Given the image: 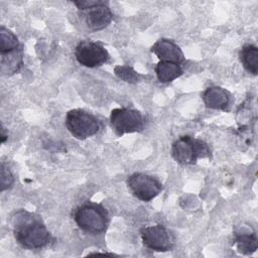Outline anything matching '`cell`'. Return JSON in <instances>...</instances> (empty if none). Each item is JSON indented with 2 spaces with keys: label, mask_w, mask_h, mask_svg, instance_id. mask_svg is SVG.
Returning <instances> with one entry per match:
<instances>
[{
  "label": "cell",
  "mask_w": 258,
  "mask_h": 258,
  "mask_svg": "<svg viewBox=\"0 0 258 258\" xmlns=\"http://www.w3.org/2000/svg\"><path fill=\"white\" fill-rule=\"evenodd\" d=\"M11 225L16 242L24 249H41L52 241V236L41 217L34 213L26 210L16 211L11 218Z\"/></svg>",
  "instance_id": "obj_1"
},
{
  "label": "cell",
  "mask_w": 258,
  "mask_h": 258,
  "mask_svg": "<svg viewBox=\"0 0 258 258\" xmlns=\"http://www.w3.org/2000/svg\"><path fill=\"white\" fill-rule=\"evenodd\" d=\"M73 216L77 226L92 235L106 232L110 222L108 211L101 204L92 202H87L76 208Z\"/></svg>",
  "instance_id": "obj_2"
},
{
  "label": "cell",
  "mask_w": 258,
  "mask_h": 258,
  "mask_svg": "<svg viewBox=\"0 0 258 258\" xmlns=\"http://www.w3.org/2000/svg\"><path fill=\"white\" fill-rule=\"evenodd\" d=\"M172 158L181 165L196 164L199 158H211V149L202 139L183 135L177 138L171 145Z\"/></svg>",
  "instance_id": "obj_3"
},
{
  "label": "cell",
  "mask_w": 258,
  "mask_h": 258,
  "mask_svg": "<svg viewBox=\"0 0 258 258\" xmlns=\"http://www.w3.org/2000/svg\"><path fill=\"white\" fill-rule=\"evenodd\" d=\"M66 127L77 139L84 140L97 134L101 129L100 120L83 109L70 110L66 115Z\"/></svg>",
  "instance_id": "obj_4"
},
{
  "label": "cell",
  "mask_w": 258,
  "mask_h": 258,
  "mask_svg": "<svg viewBox=\"0 0 258 258\" xmlns=\"http://www.w3.org/2000/svg\"><path fill=\"white\" fill-rule=\"evenodd\" d=\"M74 4L81 12L84 13L85 23L92 31H100L105 29L114 18L108 3L105 1H74Z\"/></svg>",
  "instance_id": "obj_5"
},
{
  "label": "cell",
  "mask_w": 258,
  "mask_h": 258,
  "mask_svg": "<svg viewBox=\"0 0 258 258\" xmlns=\"http://www.w3.org/2000/svg\"><path fill=\"white\" fill-rule=\"evenodd\" d=\"M110 124L118 136L126 133L140 132L144 129L145 120L142 113L132 108H116L111 111Z\"/></svg>",
  "instance_id": "obj_6"
},
{
  "label": "cell",
  "mask_w": 258,
  "mask_h": 258,
  "mask_svg": "<svg viewBox=\"0 0 258 258\" xmlns=\"http://www.w3.org/2000/svg\"><path fill=\"white\" fill-rule=\"evenodd\" d=\"M127 186L131 194L142 202L152 201L163 189V185L159 179L142 172H135L129 175Z\"/></svg>",
  "instance_id": "obj_7"
},
{
  "label": "cell",
  "mask_w": 258,
  "mask_h": 258,
  "mask_svg": "<svg viewBox=\"0 0 258 258\" xmlns=\"http://www.w3.org/2000/svg\"><path fill=\"white\" fill-rule=\"evenodd\" d=\"M77 61L86 68H97L107 62L110 58L108 50L103 43L92 40H82L75 49Z\"/></svg>",
  "instance_id": "obj_8"
},
{
  "label": "cell",
  "mask_w": 258,
  "mask_h": 258,
  "mask_svg": "<svg viewBox=\"0 0 258 258\" xmlns=\"http://www.w3.org/2000/svg\"><path fill=\"white\" fill-rule=\"evenodd\" d=\"M140 237L143 245L152 251L167 252L174 246V238L162 225L143 227L140 230Z\"/></svg>",
  "instance_id": "obj_9"
},
{
  "label": "cell",
  "mask_w": 258,
  "mask_h": 258,
  "mask_svg": "<svg viewBox=\"0 0 258 258\" xmlns=\"http://www.w3.org/2000/svg\"><path fill=\"white\" fill-rule=\"evenodd\" d=\"M150 50L158 57L159 61H173L180 64L185 61L181 48L171 39H158L151 46Z\"/></svg>",
  "instance_id": "obj_10"
},
{
  "label": "cell",
  "mask_w": 258,
  "mask_h": 258,
  "mask_svg": "<svg viewBox=\"0 0 258 258\" xmlns=\"http://www.w3.org/2000/svg\"><path fill=\"white\" fill-rule=\"evenodd\" d=\"M203 101L206 107L214 110H228L231 102V95L230 93L218 86H212L207 88L203 95Z\"/></svg>",
  "instance_id": "obj_11"
},
{
  "label": "cell",
  "mask_w": 258,
  "mask_h": 258,
  "mask_svg": "<svg viewBox=\"0 0 258 258\" xmlns=\"http://www.w3.org/2000/svg\"><path fill=\"white\" fill-rule=\"evenodd\" d=\"M23 66V49L22 47L0 53V71L4 76H11L20 71Z\"/></svg>",
  "instance_id": "obj_12"
},
{
  "label": "cell",
  "mask_w": 258,
  "mask_h": 258,
  "mask_svg": "<svg viewBox=\"0 0 258 258\" xmlns=\"http://www.w3.org/2000/svg\"><path fill=\"white\" fill-rule=\"evenodd\" d=\"M234 245L238 252L244 255L254 253L258 248V239L255 231H238L235 233Z\"/></svg>",
  "instance_id": "obj_13"
},
{
  "label": "cell",
  "mask_w": 258,
  "mask_h": 258,
  "mask_svg": "<svg viewBox=\"0 0 258 258\" xmlns=\"http://www.w3.org/2000/svg\"><path fill=\"white\" fill-rule=\"evenodd\" d=\"M157 80L166 84L174 81L183 73L182 64L173 61H158L154 68Z\"/></svg>",
  "instance_id": "obj_14"
},
{
  "label": "cell",
  "mask_w": 258,
  "mask_h": 258,
  "mask_svg": "<svg viewBox=\"0 0 258 258\" xmlns=\"http://www.w3.org/2000/svg\"><path fill=\"white\" fill-rule=\"evenodd\" d=\"M239 58L244 69L256 76L258 73V48L256 45L245 44L239 51Z\"/></svg>",
  "instance_id": "obj_15"
},
{
  "label": "cell",
  "mask_w": 258,
  "mask_h": 258,
  "mask_svg": "<svg viewBox=\"0 0 258 258\" xmlns=\"http://www.w3.org/2000/svg\"><path fill=\"white\" fill-rule=\"evenodd\" d=\"M22 47L14 32L5 26L0 27V53L9 52Z\"/></svg>",
  "instance_id": "obj_16"
},
{
  "label": "cell",
  "mask_w": 258,
  "mask_h": 258,
  "mask_svg": "<svg viewBox=\"0 0 258 258\" xmlns=\"http://www.w3.org/2000/svg\"><path fill=\"white\" fill-rule=\"evenodd\" d=\"M114 73L120 80L130 84L137 83L141 78V76L132 67L127 64L116 66L114 68Z\"/></svg>",
  "instance_id": "obj_17"
},
{
  "label": "cell",
  "mask_w": 258,
  "mask_h": 258,
  "mask_svg": "<svg viewBox=\"0 0 258 258\" xmlns=\"http://www.w3.org/2000/svg\"><path fill=\"white\" fill-rule=\"evenodd\" d=\"M13 181L14 177L10 168L5 164V162L2 161L0 165V190L4 191L10 188L13 184Z\"/></svg>",
  "instance_id": "obj_18"
},
{
  "label": "cell",
  "mask_w": 258,
  "mask_h": 258,
  "mask_svg": "<svg viewBox=\"0 0 258 258\" xmlns=\"http://www.w3.org/2000/svg\"><path fill=\"white\" fill-rule=\"evenodd\" d=\"M4 131H5V128L2 126V129H1V141H2V143H4L7 139V137H8V135H6Z\"/></svg>",
  "instance_id": "obj_19"
},
{
  "label": "cell",
  "mask_w": 258,
  "mask_h": 258,
  "mask_svg": "<svg viewBox=\"0 0 258 258\" xmlns=\"http://www.w3.org/2000/svg\"><path fill=\"white\" fill-rule=\"evenodd\" d=\"M88 255H108V256H117L113 253H107V252H103V253H100V252H93V253H89Z\"/></svg>",
  "instance_id": "obj_20"
}]
</instances>
